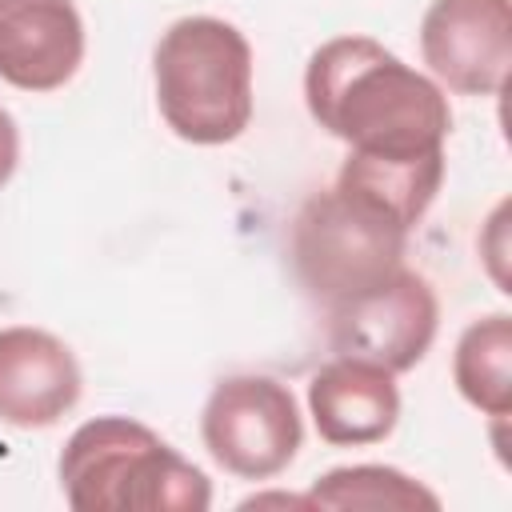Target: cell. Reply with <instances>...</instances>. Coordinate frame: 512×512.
Returning a JSON list of instances; mask_svg holds the SVG:
<instances>
[{
	"label": "cell",
	"instance_id": "obj_8",
	"mask_svg": "<svg viewBox=\"0 0 512 512\" xmlns=\"http://www.w3.org/2000/svg\"><path fill=\"white\" fill-rule=\"evenodd\" d=\"M84 376L72 348L32 324L0 328V420L12 428H52L80 400Z\"/></svg>",
	"mask_w": 512,
	"mask_h": 512
},
{
	"label": "cell",
	"instance_id": "obj_7",
	"mask_svg": "<svg viewBox=\"0 0 512 512\" xmlns=\"http://www.w3.org/2000/svg\"><path fill=\"white\" fill-rule=\"evenodd\" d=\"M420 56L436 84L460 96H500L512 68V4L432 0L420 20Z\"/></svg>",
	"mask_w": 512,
	"mask_h": 512
},
{
	"label": "cell",
	"instance_id": "obj_15",
	"mask_svg": "<svg viewBox=\"0 0 512 512\" xmlns=\"http://www.w3.org/2000/svg\"><path fill=\"white\" fill-rule=\"evenodd\" d=\"M268 504H280V508H308V496H284V492H268V496H248L240 508H268Z\"/></svg>",
	"mask_w": 512,
	"mask_h": 512
},
{
	"label": "cell",
	"instance_id": "obj_11",
	"mask_svg": "<svg viewBox=\"0 0 512 512\" xmlns=\"http://www.w3.org/2000/svg\"><path fill=\"white\" fill-rule=\"evenodd\" d=\"M336 184L348 192H360L364 200H372L376 208H384L392 220H400L412 232L444 184V152H432V156H360V152H348Z\"/></svg>",
	"mask_w": 512,
	"mask_h": 512
},
{
	"label": "cell",
	"instance_id": "obj_3",
	"mask_svg": "<svg viewBox=\"0 0 512 512\" xmlns=\"http://www.w3.org/2000/svg\"><path fill=\"white\" fill-rule=\"evenodd\" d=\"M164 124L200 148L232 144L252 120V44L220 16H180L152 52Z\"/></svg>",
	"mask_w": 512,
	"mask_h": 512
},
{
	"label": "cell",
	"instance_id": "obj_14",
	"mask_svg": "<svg viewBox=\"0 0 512 512\" xmlns=\"http://www.w3.org/2000/svg\"><path fill=\"white\" fill-rule=\"evenodd\" d=\"M16 164H20V128H16L12 112L0 108V188L12 180Z\"/></svg>",
	"mask_w": 512,
	"mask_h": 512
},
{
	"label": "cell",
	"instance_id": "obj_1",
	"mask_svg": "<svg viewBox=\"0 0 512 512\" xmlns=\"http://www.w3.org/2000/svg\"><path fill=\"white\" fill-rule=\"evenodd\" d=\"M304 104L328 136L360 156H432L452 132L444 88L356 32L308 56Z\"/></svg>",
	"mask_w": 512,
	"mask_h": 512
},
{
	"label": "cell",
	"instance_id": "obj_6",
	"mask_svg": "<svg viewBox=\"0 0 512 512\" xmlns=\"http://www.w3.org/2000/svg\"><path fill=\"white\" fill-rule=\"evenodd\" d=\"M436 328H440L436 292L420 272L404 264L380 284L328 308L332 352L364 356L372 364H384L396 376L416 368L428 356Z\"/></svg>",
	"mask_w": 512,
	"mask_h": 512
},
{
	"label": "cell",
	"instance_id": "obj_4",
	"mask_svg": "<svg viewBox=\"0 0 512 512\" xmlns=\"http://www.w3.org/2000/svg\"><path fill=\"white\" fill-rule=\"evenodd\" d=\"M404 248L408 228L340 184L308 196L288 236L292 272L324 312L392 276L404 264Z\"/></svg>",
	"mask_w": 512,
	"mask_h": 512
},
{
	"label": "cell",
	"instance_id": "obj_5",
	"mask_svg": "<svg viewBox=\"0 0 512 512\" xmlns=\"http://www.w3.org/2000/svg\"><path fill=\"white\" fill-rule=\"evenodd\" d=\"M200 436L224 472L240 480H272L296 460L304 444V420L288 384L240 372L224 376L208 392Z\"/></svg>",
	"mask_w": 512,
	"mask_h": 512
},
{
	"label": "cell",
	"instance_id": "obj_10",
	"mask_svg": "<svg viewBox=\"0 0 512 512\" xmlns=\"http://www.w3.org/2000/svg\"><path fill=\"white\" fill-rule=\"evenodd\" d=\"M308 416L324 444L364 448L392 436L400 420L396 372L364 356H332L308 380Z\"/></svg>",
	"mask_w": 512,
	"mask_h": 512
},
{
	"label": "cell",
	"instance_id": "obj_13",
	"mask_svg": "<svg viewBox=\"0 0 512 512\" xmlns=\"http://www.w3.org/2000/svg\"><path fill=\"white\" fill-rule=\"evenodd\" d=\"M308 508H400V512H416L440 508V496L432 488H424L420 480H412L400 468L388 464H344L324 472L308 492Z\"/></svg>",
	"mask_w": 512,
	"mask_h": 512
},
{
	"label": "cell",
	"instance_id": "obj_2",
	"mask_svg": "<svg viewBox=\"0 0 512 512\" xmlns=\"http://www.w3.org/2000/svg\"><path fill=\"white\" fill-rule=\"evenodd\" d=\"M60 488L76 512H208L212 504L208 476L132 416L84 420L60 452Z\"/></svg>",
	"mask_w": 512,
	"mask_h": 512
},
{
	"label": "cell",
	"instance_id": "obj_9",
	"mask_svg": "<svg viewBox=\"0 0 512 512\" xmlns=\"http://www.w3.org/2000/svg\"><path fill=\"white\" fill-rule=\"evenodd\" d=\"M84 64L76 0H0V80L20 92H56Z\"/></svg>",
	"mask_w": 512,
	"mask_h": 512
},
{
	"label": "cell",
	"instance_id": "obj_12",
	"mask_svg": "<svg viewBox=\"0 0 512 512\" xmlns=\"http://www.w3.org/2000/svg\"><path fill=\"white\" fill-rule=\"evenodd\" d=\"M456 392L484 416L508 420L512 412V316L488 312L472 320L452 352Z\"/></svg>",
	"mask_w": 512,
	"mask_h": 512
}]
</instances>
